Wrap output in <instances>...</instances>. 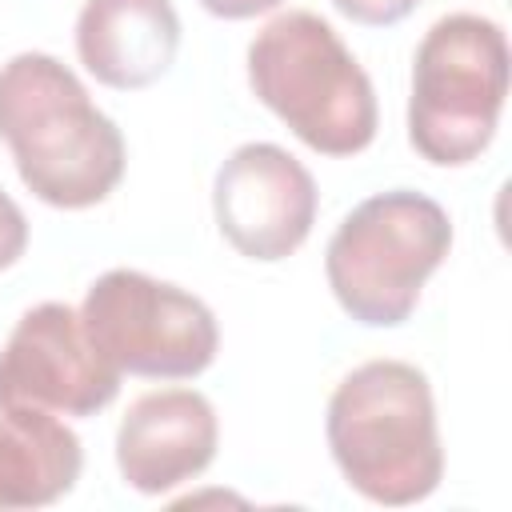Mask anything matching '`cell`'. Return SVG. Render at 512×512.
<instances>
[{"label": "cell", "mask_w": 512, "mask_h": 512, "mask_svg": "<svg viewBox=\"0 0 512 512\" xmlns=\"http://www.w3.org/2000/svg\"><path fill=\"white\" fill-rule=\"evenodd\" d=\"M212 16L220 20H248V16H260V12H272L280 0H200Z\"/></svg>", "instance_id": "5bb4252c"}, {"label": "cell", "mask_w": 512, "mask_h": 512, "mask_svg": "<svg viewBox=\"0 0 512 512\" xmlns=\"http://www.w3.org/2000/svg\"><path fill=\"white\" fill-rule=\"evenodd\" d=\"M324 436L348 488L372 504H416L444 476L436 404L416 364L368 360L352 368L328 400Z\"/></svg>", "instance_id": "7a4b0ae2"}, {"label": "cell", "mask_w": 512, "mask_h": 512, "mask_svg": "<svg viewBox=\"0 0 512 512\" xmlns=\"http://www.w3.org/2000/svg\"><path fill=\"white\" fill-rule=\"evenodd\" d=\"M80 436L52 412H0V512L44 508L68 496L80 480Z\"/></svg>", "instance_id": "8fae6325"}, {"label": "cell", "mask_w": 512, "mask_h": 512, "mask_svg": "<svg viewBox=\"0 0 512 512\" xmlns=\"http://www.w3.org/2000/svg\"><path fill=\"white\" fill-rule=\"evenodd\" d=\"M452 248L448 212L412 188L360 200L328 240L324 272L340 308L368 328H396L412 316L424 280Z\"/></svg>", "instance_id": "277c9868"}, {"label": "cell", "mask_w": 512, "mask_h": 512, "mask_svg": "<svg viewBox=\"0 0 512 512\" xmlns=\"http://www.w3.org/2000/svg\"><path fill=\"white\" fill-rule=\"evenodd\" d=\"M508 72V40L496 20L476 12L440 16L412 60V148L440 168L476 160L496 136L508 100Z\"/></svg>", "instance_id": "5b68a950"}, {"label": "cell", "mask_w": 512, "mask_h": 512, "mask_svg": "<svg viewBox=\"0 0 512 512\" xmlns=\"http://www.w3.org/2000/svg\"><path fill=\"white\" fill-rule=\"evenodd\" d=\"M248 84L312 152L356 156L376 140L372 80L316 12H280L252 36Z\"/></svg>", "instance_id": "3957f363"}, {"label": "cell", "mask_w": 512, "mask_h": 512, "mask_svg": "<svg viewBox=\"0 0 512 512\" xmlns=\"http://www.w3.org/2000/svg\"><path fill=\"white\" fill-rule=\"evenodd\" d=\"M80 320L92 348L120 376L188 380L220 348L216 316L200 296L136 268L104 272L88 288Z\"/></svg>", "instance_id": "8992f818"}, {"label": "cell", "mask_w": 512, "mask_h": 512, "mask_svg": "<svg viewBox=\"0 0 512 512\" xmlns=\"http://www.w3.org/2000/svg\"><path fill=\"white\" fill-rule=\"evenodd\" d=\"M28 248V220L20 204L0 188V272L12 268Z\"/></svg>", "instance_id": "4fadbf2b"}, {"label": "cell", "mask_w": 512, "mask_h": 512, "mask_svg": "<svg viewBox=\"0 0 512 512\" xmlns=\"http://www.w3.org/2000/svg\"><path fill=\"white\" fill-rule=\"evenodd\" d=\"M212 212L224 240L248 260L292 256L316 224V180L280 144H240L216 172Z\"/></svg>", "instance_id": "ba28073f"}, {"label": "cell", "mask_w": 512, "mask_h": 512, "mask_svg": "<svg viewBox=\"0 0 512 512\" xmlns=\"http://www.w3.org/2000/svg\"><path fill=\"white\" fill-rule=\"evenodd\" d=\"M332 4H336V12H344L356 24L388 28V24H400L420 0H332Z\"/></svg>", "instance_id": "7c38bea8"}, {"label": "cell", "mask_w": 512, "mask_h": 512, "mask_svg": "<svg viewBox=\"0 0 512 512\" xmlns=\"http://www.w3.org/2000/svg\"><path fill=\"white\" fill-rule=\"evenodd\" d=\"M220 424L196 388H160L132 400L116 428V468L144 496L172 492L200 476L216 456Z\"/></svg>", "instance_id": "9c48e42d"}, {"label": "cell", "mask_w": 512, "mask_h": 512, "mask_svg": "<svg viewBox=\"0 0 512 512\" xmlns=\"http://www.w3.org/2000/svg\"><path fill=\"white\" fill-rule=\"evenodd\" d=\"M120 392V372L92 348L76 308L44 300L28 308L0 348V412L36 408L92 416Z\"/></svg>", "instance_id": "52a82bcc"}, {"label": "cell", "mask_w": 512, "mask_h": 512, "mask_svg": "<svg viewBox=\"0 0 512 512\" xmlns=\"http://www.w3.org/2000/svg\"><path fill=\"white\" fill-rule=\"evenodd\" d=\"M0 140L24 188L52 208H92L124 176V136L68 64L20 52L0 64Z\"/></svg>", "instance_id": "6da1fadb"}, {"label": "cell", "mask_w": 512, "mask_h": 512, "mask_svg": "<svg viewBox=\"0 0 512 512\" xmlns=\"http://www.w3.org/2000/svg\"><path fill=\"white\" fill-rule=\"evenodd\" d=\"M180 48L172 0H88L76 16L80 64L108 88L132 92L156 84Z\"/></svg>", "instance_id": "30bf717a"}]
</instances>
